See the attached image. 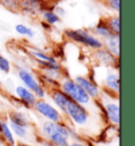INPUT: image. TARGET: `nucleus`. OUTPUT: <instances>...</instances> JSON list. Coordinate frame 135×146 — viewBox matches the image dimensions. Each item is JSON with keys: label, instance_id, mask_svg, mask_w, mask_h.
Segmentation results:
<instances>
[{"label": "nucleus", "instance_id": "9d476101", "mask_svg": "<svg viewBox=\"0 0 135 146\" xmlns=\"http://www.w3.org/2000/svg\"><path fill=\"white\" fill-rule=\"evenodd\" d=\"M92 58L97 66L110 67V68H113L114 70L119 71V57L114 56L105 48L94 50L92 53Z\"/></svg>", "mask_w": 135, "mask_h": 146}, {"label": "nucleus", "instance_id": "cd10ccee", "mask_svg": "<svg viewBox=\"0 0 135 146\" xmlns=\"http://www.w3.org/2000/svg\"><path fill=\"white\" fill-rule=\"evenodd\" d=\"M47 3H56V2H59L60 0H44Z\"/></svg>", "mask_w": 135, "mask_h": 146}, {"label": "nucleus", "instance_id": "412c9836", "mask_svg": "<svg viewBox=\"0 0 135 146\" xmlns=\"http://www.w3.org/2000/svg\"><path fill=\"white\" fill-rule=\"evenodd\" d=\"M15 31L20 36L26 37V38H34V36H35V31L24 23H17L15 26Z\"/></svg>", "mask_w": 135, "mask_h": 146}, {"label": "nucleus", "instance_id": "9b49d317", "mask_svg": "<svg viewBox=\"0 0 135 146\" xmlns=\"http://www.w3.org/2000/svg\"><path fill=\"white\" fill-rule=\"evenodd\" d=\"M47 5L44 0H20L19 12L31 18H38Z\"/></svg>", "mask_w": 135, "mask_h": 146}, {"label": "nucleus", "instance_id": "f257e3e1", "mask_svg": "<svg viewBox=\"0 0 135 146\" xmlns=\"http://www.w3.org/2000/svg\"><path fill=\"white\" fill-rule=\"evenodd\" d=\"M40 131L44 139L49 140L55 146H68L70 140H76L78 138L75 129L65 120L61 122L44 121L40 126Z\"/></svg>", "mask_w": 135, "mask_h": 146}, {"label": "nucleus", "instance_id": "6ab92c4d", "mask_svg": "<svg viewBox=\"0 0 135 146\" xmlns=\"http://www.w3.org/2000/svg\"><path fill=\"white\" fill-rule=\"evenodd\" d=\"M110 32L115 35H121V17L119 14L110 15L105 18Z\"/></svg>", "mask_w": 135, "mask_h": 146}, {"label": "nucleus", "instance_id": "4468645a", "mask_svg": "<svg viewBox=\"0 0 135 146\" xmlns=\"http://www.w3.org/2000/svg\"><path fill=\"white\" fill-rule=\"evenodd\" d=\"M0 140L4 146H15L16 140L7 120H0Z\"/></svg>", "mask_w": 135, "mask_h": 146}, {"label": "nucleus", "instance_id": "a211bd4d", "mask_svg": "<svg viewBox=\"0 0 135 146\" xmlns=\"http://www.w3.org/2000/svg\"><path fill=\"white\" fill-rule=\"evenodd\" d=\"M92 33L94 34L95 36H97L100 39H105L107 37H109L111 35V32H110L109 28L107 26V22L105 20V18H100L97 21V23L93 27L92 29Z\"/></svg>", "mask_w": 135, "mask_h": 146}, {"label": "nucleus", "instance_id": "bb28decb", "mask_svg": "<svg viewBox=\"0 0 135 146\" xmlns=\"http://www.w3.org/2000/svg\"><path fill=\"white\" fill-rule=\"evenodd\" d=\"M40 146H55L53 143H51L49 140H47V139H42L40 141Z\"/></svg>", "mask_w": 135, "mask_h": 146}, {"label": "nucleus", "instance_id": "423d86ee", "mask_svg": "<svg viewBox=\"0 0 135 146\" xmlns=\"http://www.w3.org/2000/svg\"><path fill=\"white\" fill-rule=\"evenodd\" d=\"M17 75L22 85L34 92L37 99H44L47 95V89L41 85L38 77L24 67H20L17 70Z\"/></svg>", "mask_w": 135, "mask_h": 146}, {"label": "nucleus", "instance_id": "ddd939ff", "mask_svg": "<svg viewBox=\"0 0 135 146\" xmlns=\"http://www.w3.org/2000/svg\"><path fill=\"white\" fill-rule=\"evenodd\" d=\"M14 92L22 106L26 108H33L34 104L37 101V96L34 94L33 91H31L23 85H17L14 89Z\"/></svg>", "mask_w": 135, "mask_h": 146}, {"label": "nucleus", "instance_id": "0eeeda50", "mask_svg": "<svg viewBox=\"0 0 135 146\" xmlns=\"http://www.w3.org/2000/svg\"><path fill=\"white\" fill-rule=\"evenodd\" d=\"M29 54L34 59V62L39 66L40 70L43 69H62L61 64L53 55L38 48H30Z\"/></svg>", "mask_w": 135, "mask_h": 146}, {"label": "nucleus", "instance_id": "c756f323", "mask_svg": "<svg viewBox=\"0 0 135 146\" xmlns=\"http://www.w3.org/2000/svg\"><path fill=\"white\" fill-rule=\"evenodd\" d=\"M0 146H4V145H3V143L1 142V141H0Z\"/></svg>", "mask_w": 135, "mask_h": 146}, {"label": "nucleus", "instance_id": "7c9ffc66", "mask_svg": "<svg viewBox=\"0 0 135 146\" xmlns=\"http://www.w3.org/2000/svg\"><path fill=\"white\" fill-rule=\"evenodd\" d=\"M0 141H1V140H0Z\"/></svg>", "mask_w": 135, "mask_h": 146}, {"label": "nucleus", "instance_id": "f8f14e48", "mask_svg": "<svg viewBox=\"0 0 135 146\" xmlns=\"http://www.w3.org/2000/svg\"><path fill=\"white\" fill-rule=\"evenodd\" d=\"M74 80L84 89L92 100L97 101L100 98L102 89L92 77L87 75H76L74 77Z\"/></svg>", "mask_w": 135, "mask_h": 146}, {"label": "nucleus", "instance_id": "f3484780", "mask_svg": "<svg viewBox=\"0 0 135 146\" xmlns=\"http://www.w3.org/2000/svg\"><path fill=\"white\" fill-rule=\"evenodd\" d=\"M7 120H9V122L21 125V126H24L26 128H29L31 126V122H30V119L28 117V115L24 112H21L18 110H14V111L9 112Z\"/></svg>", "mask_w": 135, "mask_h": 146}, {"label": "nucleus", "instance_id": "20e7f679", "mask_svg": "<svg viewBox=\"0 0 135 146\" xmlns=\"http://www.w3.org/2000/svg\"><path fill=\"white\" fill-rule=\"evenodd\" d=\"M102 94L106 96L107 100H105L103 96L100 95V98L97 100L99 109L107 122L112 126L117 127L121 123V109H119V103L117 102V96L111 95L105 91H102Z\"/></svg>", "mask_w": 135, "mask_h": 146}, {"label": "nucleus", "instance_id": "39448f33", "mask_svg": "<svg viewBox=\"0 0 135 146\" xmlns=\"http://www.w3.org/2000/svg\"><path fill=\"white\" fill-rule=\"evenodd\" d=\"M62 115L65 120H69L70 123H72L75 127H84L89 123L91 112L87 107L70 99L62 112Z\"/></svg>", "mask_w": 135, "mask_h": 146}, {"label": "nucleus", "instance_id": "1a4fd4ad", "mask_svg": "<svg viewBox=\"0 0 135 146\" xmlns=\"http://www.w3.org/2000/svg\"><path fill=\"white\" fill-rule=\"evenodd\" d=\"M106 73L102 76L101 86L102 91L107 92L111 95L119 94V74L117 70H114L110 67H105Z\"/></svg>", "mask_w": 135, "mask_h": 146}, {"label": "nucleus", "instance_id": "f03ea898", "mask_svg": "<svg viewBox=\"0 0 135 146\" xmlns=\"http://www.w3.org/2000/svg\"><path fill=\"white\" fill-rule=\"evenodd\" d=\"M59 88L65 92L71 100H73L74 102L80 104L82 106L87 107L90 110V107L96 104V101L92 100L89 96L84 89L77 84L74 80V78L69 77L68 75H63L61 80H59ZM91 111V110H90Z\"/></svg>", "mask_w": 135, "mask_h": 146}, {"label": "nucleus", "instance_id": "2eb2a0df", "mask_svg": "<svg viewBox=\"0 0 135 146\" xmlns=\"http://www.w3.org/2000/svg\"><path fill=\"white\" fill-rule=\"evenodd\" d=\"M121 35H115L111 34L109 37H107L105 39H102V48H105L106 50L112 53L114 56L119 57L121 51H119V44H121Z\"/></svg>", "mask_w": 135, "mask_h": 146}, {"label": "nucleus", "instance_id": "a878e982", "mask_svg": "<svg viewBox=\"0 0 135 146\" xmlns=\"http://www.w3.org/2000/svg\"><path fill=\"white\" fill-rule=\"evenodd\" d=\"M68 146H88V145H87V144H84V142H80V141L74 140V141H72V142H70Z\"/></svg>", "mask_w": 135, "mask_h": 146}, {"label": "nucleus", "instance_id": "b1692460", "mask_svg": "<svg viewBox=\"0 0 135 146\" xmlns=\"http://www.w3.org/2000/svg\"><path fill=\"white\" fill-rule=\"evenodd\" d=\"M12 70V64L4 55L0 54V72L7 74Z\"/></svg>", "mask_w": 135, "mask_h": 146}, {"label": "nucleus", "instance_id": "4be33fe9", "mask_svg": "<svg viewBox=\"0 0 135 146\" xmlns=\"http://www.w3.org/2000/svg\"><path fill=\"white\" fill-rule=\"evenodd\" d=\"M19 4L20 0H0V5L13 13L19 12Z\"/></svg>", "mask_w": 135, "mask_h": 146}, {"label": "nucleus", "instance_id": "dca6fc26", "mask_svg": "<svg viewBox=\"0 0 135 146\" xmlns=\"http://www.w3.org/2000/svg\"><path fill=\"white\" fill-rule=\"evenodd\" d=\"M39 17H40L41 21L45 22V23H47L49 26H51V27H55L56 25H58L59 22L61 21V18L55 13L54 10L52 9V5L50 3H49V5L44 9L43 11L41 12V14Z\"/></svg>", "mask_w": 135, "mask_h": 146}, {"label": "nucleus", "instance_id": "aec40b11", "mask_svg": "<svg viewBox=\"0 0 135 146\" xmlns=\"http://www.w3.org/2000/svg\"><path fill=\"white\" fill-rule=\"evenodd\" d=\"M9 123V126L11 128L12 132H13V135L15 137H17L19 139H26L28 135H29V131H28V129L29 128L24 127V126H21V125H18V124H15V123H12V122H7Z\"/></svg>", "mask_w": 135, "mask_h": 146}, {"label": "nucleus", "instance_id": "6e6552de", "mask_svg": "<svg viewBox=\"0 0 135 146\" xmlns=\"http://www.w3.org/2000/svg\"><path fill=\"white\" fill-rule=\"evenodd\" d=\"M33 109L35 110V112L38 113L40 117H44L47 121L61 122L65 120L62 113L52 103L47 102L44 99H37L34 104Z\"/></svg>", "mask_w": 135, "mask_h": 146}, {"label": "nucleus", "instance_id": "c85d7f7f", "mask_svg": "<svg viewBox=\"0 0 135 146\" xmlns=\"http://www.w3.org/2000/svg\"><path fill=\"white\" fill-rule=\"evenodd\" d=\"M95 1H99V2H103L105 0H95Z\"/></svg>", "mask_w": 135, "mask_h": 146}, {"label": "nucleus", "instance_id": "7ed1b4c3", "mask_svg": "<svg viewBox=\"0 0 135 146\" xmlns=\"http://www.w3.org/2000/svg\"><path fill=\"white\" fill-rule=\"evenodd\" d=\"M67 40L94 51L102 48V40L88 29H67L63 32Z\"/></svg>", "mask_w": 135, "mask_h": 146}, {"label": "nucleus", "instance_id": "393cba45", "mask_svg": "<svg viewBox=\"0 0 135 146\" xmlns=\"http://www.w3.org/2000/svg\"><path fill=\"white\" fill-rule=\"evenodd\" d=\"M52 5V9L54 10V12L56 14L58 15L60 18H62L65 15H66V10H65V7H61L59 2H56V3H50Z\"/></svg>", "mask_w": 135, "mask_h": 146}, {"label": "nucleus", "instance_id": "5701e85b", "mask_svg": "<svg viewBox=\"0 0 135 146\" xmlns=\"http://www.w3.org/2000/svg\"><path fill=\"white\" fill-rule=\"evenodd\" d=\"M103 4L114 14H119L121 12V0H105Z\"/></svg>", "mask_w": 135, "mask_h": 146}]
</instances>
